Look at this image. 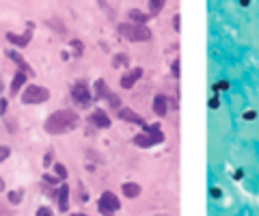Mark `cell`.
<instances>
[{
	"mask_svg": "<svg viewBox=\"0 0 259 216\" xmlns=\"http://www.w3.org/2000/svg\"><path fill=\"white\" fill-rule=\"evenodd\" d=\"M80 123V117H78L76 110H69V108H61V110H54L48 119L43 123V130L48 134H65L69 130L78 128Z\"/></svg>",
	"mask_w": 259,
	"mask_h": 216,
	"instance_id": "1",
	"label": "cell"
},
{
	"mask_svg": "<svg viewBox=\"0 0 259 216\" xmlns=\"http://www.w3.org/2000/svg\"><path fill=\"white\" fill-rule=\"evenodd\" d=\"M119 35L123 39H128V41H149L151 30H149V26H136V24L123 22L119 24Z\"/></svg>",
	"mask_w": 259,
	"mask_h": 216,
	"instance_id": "2",
	"label": "cell"
},
{
	"mask_svg": "<svg viewBox=\"0 0 259 216\" xmlns=\"http://www.w3.org/2000/svg\"><path fill=\"white\" fill-rule=\"evenodd\" d=\"M162 141H164V134H162L160 126H145V132L132 139L134 145H138L142 149H149V147H153L155 143H162Z\"/></svg>",
	"mask_w": 259,
	"mask_h": 216,
	"instance_id": "3",
	"label": "cell"
},
{
	"mask_svg": "<svg viewBox=\"0 0 259 216\" xmlns=\"http://www.w3.org/2000/svg\"><path fill=\"white\" fill-rule=\"evenodd\" d=\"M50 100V91L41 87V84H28L22 93V104L32 106V104H43Z\"/></svg>",
	"mask_w": 259,
	"mask_h": 216,
	"instance_id": "4",
	"label": "cell"
},
{
	"mask_svg": "<svg viewBox=\"0 0 259 216\" xmlns=\"http://www.w3.org/2000/svg\"><path fill=\"white\" fill-rule=\"evenodd\" d=\"M97 210H100V214H115L121 210V201L119 197H117L115 193H102L100 195V201H97Z\"/></svg>",
	"mask_w": 259,
	"mask_h": 216,
	"instance_id": "5",
	"label": "cell"
},
{
	"mask_svg": "<svg viewBox=\"0 0 259 216\" xmlns=\"http://www.w3.org/2000/svg\"><path fill=\"white\" fill-rule=\"evenodd\" d=\"M71 97H74L76 104H80V106H87V104L93 102V95H91V91L87 87V82H76L74 87H71Z\"/></svg>",
	"mask_w": 259,
	"mask_h": 216,
	"instance_id": "6",
	"label": "cell"
},
{
	"mask_svg": "<svg viewBox=\"0 0 259 216\" xmlns=\"http://www.w3.org/2000/svg\"><path fill=\"white\" fill-rule=\"evenodd\" d=\"M89 121L93 123L95 128H100V130H106V128H110V123H113V119L108 117V113H106V110H102V108H95L93 113H91Z\"/></svg>",
	"mask_w": 259,
	"mask_h": 216,
	"instance_id": "7",
	"label": "cell"
},
{
	"mask_svg": "<svg viewBox=\"0 0 259 216\" xmlns=\"http://www.w3.org/2000/svg\"><path fill=\"white\" fill-rule=\"evenodd\" d=\"M140 78H142V67H134V69H130L128 74L121 76L119 84H121V89H132L134 84L140 80Z\"/></svg>",
	"mask_w": 259,
	"mask_h": 216,
	"instance_id": "8",
	"label": "cell"
},
{
	"mask_svg": "<svg viewBox=\"0 0 259 216\" xmlns=\"http://www.w3.org/2000/svg\"><path fill=\"white\" fill-rule=\"evenodd\" d=\"M6 56H9L11 61L17 65V67H19V71H22V74H26V76H35V71H32V67H30V65L24 61V56L19 54V52H15V50H6Z\"/></svg>",
	"mask_w": 259,
	"mask_h": 216,
	"instance_id": "9",
	"label": "cell"
},
{
	"mask_svg": "<svg viewBox=\"0 0 259 216\" xmlns=\"http://www.w3.org/2000/svg\"><path fill=\"white\" fill-rule=\"evenodd\" d=\"M119 117L123 121H130V123H136V126H140V128H145L147 123L142 121V117L138 115V113H134V110H130V108H119Z\"/></svg>",
	"mask_w": 259,
	"mask_h": 216,
	"instance_id": "10",
	"label": "cell"
},
{
	"mask_svg": "<svg viewBox=\"0 0 259 216\" xmlns=\"http://www.w3.org/2000/svg\"><path fill=\"white\" fill-rule=\"evenodd\" d=\"M32 37V30H26L24 35H15V32H6V41H11L13 45H17V48H26Z\"/></svg>",
	"mask_w": 259,
	"mask_h": 216,
	"instance_id": "11",
	"label": "cell"
},
{
	"mask_svg": "<svg viewBox=\"0 0 259 216\" xmlns=\"http://www.w3.org/2000/svg\"><path fill=\"white\" fill-rule=\"evenodd\" d=\"M153 113L158 117H164L168 113V97L166 95H155L153 97Z\"/></svg>",
	"mask_w": 259,
	"mask_h": 216,
	"instance_id": "12",
	"label": "cell"
},
{
	"mask_svg": "<svg viewBox=\"0 0 259 216\" xmlns=\"http://www.w3.org/2000/svg\"><path fill=\"white\" fill-rule=\"evenodd\" d=\"M58 210L61 212H67L69 210V186L67 184H61L58 188Z\"/></svg>",
	"mask_w": 259,
	"mask_h": 216,
	"instance_id": "13",
	"label": "cell"
},
{
	"mask_svg": "<svg viewBox=\"0 0 259 216\" xmlns=\"http://www.w3.org/2000/svg\"><path fill=\"white\" fill-rule=\"evenodd\" d=\"M121 193H123V197H128V199H136L142 193V188H140V184H136V182H126V184L121 186Z\"/></svg>",
	"mask_w": 259,
	"mask_h": 216,
	"instance_id": "14",
	"label": "cell"
},
{
	"mask_svg": "<svg viewBox=\"0 0 259 216\" xmlns=\"http://www.w3.org/2000/svg\"><path fill=\"white\" fill-rule=\"evenodd\" d=\"M130 15V24H136V26H147V19H149V13H142L138 9H130L128 11Z\"/></svg>",
	"mask_w": 259,
	"mask_h": 216,
	"instance_id": "15",
	"label": "cell"
},
{
	"mask_svg": "<svg viewBox=\"0 0 259 216\" xmlns=\"http://www.w3.org/2000/svg\"><path fill=\"white\" fill-rule=\"evenodd\" d=\"M26 74H22V71H15V76H13V80H11V95H17V91L24 87V82H26Z\"/></svg>",
	"mask_w": 259,
	"mask_h": 216,
	"instance_id": "16",
	"label": "cell"
},
{
	"mask_svg": "<svg viewBox=\"0 0 259 216\" xmlns=\"http://www.w3.org/2000/svg\"><path fill=\"white\" fill-rule=\"evenodd\" d=\"M95 95L97 97H108L110 95V91H108V87H106V80H95Z\"/></svg>",
	"mask_w": 259,
	"mask_h": 216,
	"instance_id": "17",
	"label": "cell"
},
{
	"mask_svg": "<svg viewBox=\"0 0 259 216\" xmlns=\"http://www.w3.org/2000/svg\"><path fill=\"white\" fill-rule=\"evenodd\" d=\"M164 0H151V2H149V11H151V13H149V17H151V15H158V13L162 11V9H164Z\"/></svg>",
	"mask_w": 259,
	"mask_h": 216,
	"instance_id": "18",
	"label": "cell"
},
{
	"mask_svg": "<svg viewBox=\"0 0 259 216\" xmlns=\"http://www.w3.org/2000/svg\"><path fill=\"white\" fill-rule=\"evenodd\" d=\"M130 63V58H128V54H115L113 56V67H126V65Z\"/></svg>",
	"mask_w": 259,
	"mask_h": 216,
	"instance_id": "19",
	"label": "cell"
},
{
	"mask_svg": "<svg viewBox=\"0 0 259 216\" xmlns=\"http://www.w3.org/2000/svg\"><path fill=\"white\" fill-rule=\"evenodd\" d=\"M22 197H24V191H11L9 195H6V199H9V204H13V206L22 204Z\"/></svg>",
	"mask_w": 259,
	"mask_h": 216,
	"instance_id": "20",
	"label": "cell"
},
{
	"mask_svg": "<svg viewBox=\"0 0 259 216\" xmlns=\"http://www.w3.org/2000/svg\"><path fill=\"white\" fill-rule=\"evenodd\" d=\"M54 173H56L58 180H65V178H67V169H65L61 162H56V165H54Z\"/></svg>",
	"mask_w": 259,
	"mask_h": 216,
	"instance_id": "21",
	"label": "cell"
},
{
	"mask_svg": "<svg viewBox=\"0 0 259 216\" xmlns=\"http://www.w3.org/2000/svg\"><path fill=\"white\" fill-rule=\"evenodd\" d=\"M11 156V147L9 145H0V162H4Z\"/></svg>",
	"mask_w": 259,
	"mask_h": 216,
	"instance_id": "22",
	"label": "cell"
},
{
	"mask_svg": "<svg viewBox=\"0 0 259 216\" xmlns=\"http://www.w3.org/2000/svg\"><path fill=\"white\" fill-rule=\"evenodd\" d=\"M37 216H54V212H52V208H48V206H41L37 210Z\"/></svg>",
	"mask_w": 259,
	"mask_h": 216,
	"instance_id": "23",
	"label": "cell"
},
{
	"mask_svg": "<svg viewBox=\"0 0 259 216\" xmlns=\"http://www.w3.org/2000/svg\"><path fill=\"white\" fill-rule=\"evenodd\" d=\"M43 182H45V184H52V186H56V184H58V178H56V175H50V173H45V175H43Z\"/></svg>",
	"mask_w": 259,
	"mask_h": 216,
	"instance_id": "24",
	"label": "cell"
},
{
	"mask_svg": "<svg viewBox=\"0 0 259 216\" xmlns=\"http://www.w3.org/2000/svg\"><path fill=\"white\" fill-rule=\"evenodd\" d=\"M4 113H6V100L0 97V115H4Z\"/></svg>",
	"mask_w": 259,
	"mask_h": 216,
	"instance_id": "25",
	"label": "cell"
},
{
	"mask_svg": "<svg viewBox=\"0 0 259 216\" xmlns=\"http://www.w3.org/2000/svg\"><path fill=\"white\" fill-rule=\"evenodd\" d=\"M171 69H173V74H175V76H177V78H179V61H175V63H173V67H171Z\"/></svg>",
	"mask_w": 259,
	"mask_h": 216,
	"instance_id": "26",
	"label": "cell"
},
{
	"mask_svg": "<svg viewBox=\"0 0 259 216\" xmlns=\"http://www.w3.org/2000/svg\"><path fill=\"white\" fill-rule=\"evenodd\" d=\"M244 117H246V119H249V121H251V119H255V113H253V110H249V113H246Z\"/></svg>",
	"mask_w": 259,
	"mask_h": 216,
	"instance_id": "27",
	"label": "cell"
},
{
	"mask_svg": "<svg viewBox=\"0 0 259 216\" xmlns=\"http://www.w3.org/2000/svg\"><path fill=\"white\" fill-rule=\"evenodd\" d=\"M2 191H4V180L0 178V193H2Z\"/></svg>",
	"mask_w": 259,
	"mask_h": 216,
	"instance_id": "28",
	"label": "cell"
},
{
	"mask_svg": "<svg viewBox=\"0 0 259 216\" xmlns=\"http://www.w3.org/2000/svg\"><path fill=\"white\" fill-rule=\"evenodd\" d=\"M2 89H4V82H2V76H0V93H2Z\"/></svg>",
	"mask_w": 259,
	"mask_h": 216,
	"instance_id": "29",
	"label": "cell"
},
{
	"mask_svg": "<svg viewBox=\"0 0 259 216\" xmlns=\"http://www.w3.org/2000/svg\"><path fill=\"white\" fill-rule=\"evenodd\" d=\"M78 216H87V214H78Z\"/></svg>",
	"mask_w": 259,
	"mask_h": 216,
	"instance_id": "30",
	"label": "cell"
}]
</instances>
